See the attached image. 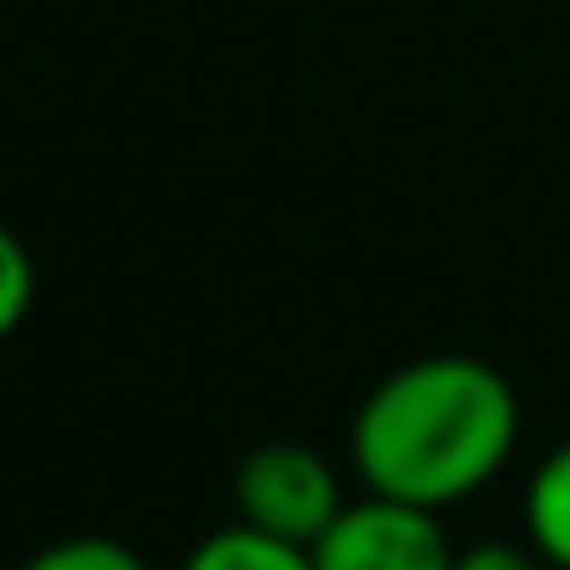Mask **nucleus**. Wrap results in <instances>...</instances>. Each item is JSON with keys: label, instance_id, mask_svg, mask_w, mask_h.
<instances>
[{"label": "nucleus", "instance_id": "6", "mask_svg": "<svg viewBox=\"0 0 570 570\" xmlns=\"http://www.w3.org/2000/svg\"><path fill=\"white\" fill-rule=\"evenodd\" d=\"M19 570H148V558L136 546L111 540V533H75V540H56L43 552H31Z\"/></svg>", "mask_w": 570, "mask_h": 570}, {"label": "nucleus", "instance_id": "8", "mask_svg": "<svg viewBox=\"0 0 570 570\" xmlns=\"http://www.w3.org/2000/svg\"><path fill=\"white\" fill-rule=\"evenodd\" d=\"M454 570H552L533 546H503V540H484L454 552Z\"/></svg>", "mask_w": 570, "mask_h": 570}, {"label": "nucleus", "instance_id": "5", "mask_svg": "<svg viewBox=\"0 0 570 570\" xmlns=\"http://www.w3.org/2000/svg\"><path fill=\"white\" fill-rule=\"evenodd\" d=\"M185 570H320V564H313L307 546L234 521V528H215L209 540H197V552L185 558Z\"/></svg>", "mask_w": 570, "mask_h": 570}, {"label": "nucleus", "instance_id": "4", "mask_svg": "<svg viewBox=\"0 0 570 570\" xmlns=\"http://www.w3.org/2000/svg\"><path fill=\"white\" fill-rule=\"evenodd\" d=\"M521 521H528V546L552 570H570V442L533 466L528 497H521Z\"/></svg>", "mask_w": 570, "mask_h": 570}, {"label": "nucleus", "instance_id": "1", "mask_svg": "<svg viewBox=\"0 0 570 570\" xmlns=\"http://www.w3.org/2000/svg\"><path fill=\"white\" fill-rule=\"evenodd\" d=\"M515 435L521 399L503 368L479 356H417L356 405L350 460L362 491L442 515L509 466Z\"/></svg>", "mask_w": 570, "mask_h": 570}, {"label": "nucleus", "instance_id": "3", "mask_svg": "<svg viewBox=\"0 0 570 570\" xmlns=\"http://www.w3.org/2000/svg\"><path fill=\"white\" fill-rule=\"evenodd\" d=\"M307 552L320 570H454V540L442 515L381 491L344 503Z\"/></svg>", "mask_w": 570, "mask_h": 570}, {"label": "nucleus", "instance_id": "2", "mask_svg": "<svg viewBox=\"0 0 570 570\" xmlns=\"http://www.w3.org/2000/svg\"><path fill=\"white\" fill-rule=\"evenodd\" d=\"M234 503H239V521H246V528L313 546L337 521V509H344L350 497H344V484H337L332 460H325L320 448L264 442L239 460Z\"/></svg>", "mask_w": 570, "mask_h": 570}, {"label": "nucleus", "instance_id": "7", "mask_svg": "<svg viewBox=\"0 0 570 570\" xmlns=\"http://www.w3.org/2000/svg\"><path fill=\"white\" fill-rule=\"evenodd\" d=\"M31 301H38V264H31L26 239L0 222V337H13L26 325Z\"/></svg>", "mask_w": 570, "mask_h": 570}]
</instances>
